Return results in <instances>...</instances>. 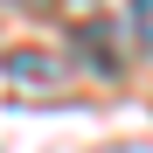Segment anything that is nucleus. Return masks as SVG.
I'll list each match as a JSON object with an SVG mask.
<instances>
[{
	"instance_id": "nucleus-1",
	"label": "nucleus",
	"mask_w": 153,
	"mask_h": 153,
	"mask_svg": "<svg viewBox=\"0 0 153 153\" xmlns=\"http://www.w3.org/2000/svg\"><path fill=\"white\" fill-rule=\"evenodd\" d=\"M7 76H14V84H56V63H49V56H7Z\"/></svg>"
},
{
	"instance_id": "nucleus-2",
	"label": "nucleus",
	"mask_w": 153,
	"mask_h": 153,
	"mask_svg": "<svg viewBox=\"0 0 153 153\" xmlns=\"http://www.w3.org/2000/svg\"><path fill=\"white\" fill-rule=\"evenodd\" d=\"M132 21H139V35H146V49H153V0H132Z\"/></svg>"
}]
</instances>
